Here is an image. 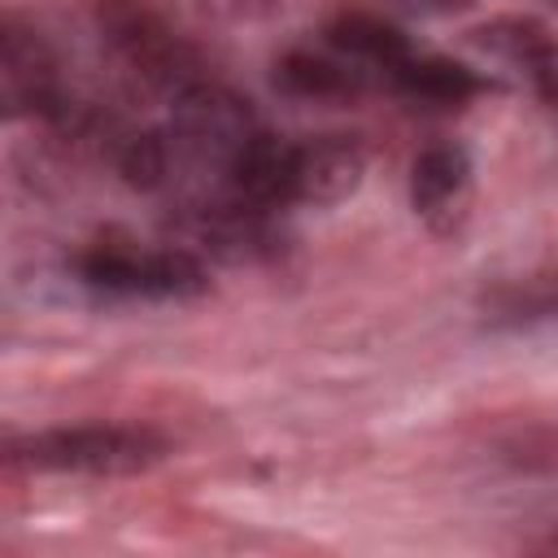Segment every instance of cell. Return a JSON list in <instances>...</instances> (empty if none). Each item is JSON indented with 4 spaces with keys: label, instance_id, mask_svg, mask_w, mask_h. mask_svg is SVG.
Returning a JSON list of instances; mask_svg holds the SVG:
<instances>
[{
    "label": "cell",
    "instance_id": "obj_1",
    "mask_svg": "<svg viewBox=\"0 0 558 558\" xmlns=\"http://www.w3.org/2000/svg\"><path fill=\"white\" fill-rule=\"evenodd\" d=\"M4 458L39 475H140L170 458V440L140 423H78L9 436Z\"/></svg>",
    "mask_w": 558,
    "mask_h": 558
},
{
    "label": "cell",
    "instance_id": "obj_2",
    "mask_svg": "<svg viewBox=\"0 0 558 558\" xmlns=\"http://www.w3.org/2000/svg\"><path fill=\"white\" fill-rule=\"evenodd\" d=\"M96 26L105 44L170 100L205 83L196 48L170 26V17L148 0H96Z\"/></svg>",
    "mask_w": 558,
    "mask_h": 558
},
{
    "label": "cell",
    "instance_id": "obj_3",
    "mask_svg": "<svg viewBox=\"0 0 558 558\" xmlns=\"http://www.w3.org/2000/svg\"><path fill=\"white\" fill-rule=\"evenodd\" d=\"M257 131L262 126H257L248 100L235 96L231 87L205 78V83L187 87L183 96H174L166 140H170V153L179 161H187L192 170L231 179L235 161L257 140Z\"/></svg>",
    "mask_w": 558,
    "mask_h": 558
},
{
    "label": "cell",
    "instance_id": "obj_4",
    "mask_svg": "<svg viewBox=\"0 0 558 558\" xmlns=\"http://www.w3.org/2000/svg\"><path fill=\"white\" fill-rule=\"evenodd\" d=\"M471 153L453 140L427 144L410 166V209L432 235H453L471 209Z\"/></svg>",
    "mask_w": 558,
    "mask_h": 558
},
{
    "label": "cell",
    "instance_id": "obj_5",
    "mask_svg": "<svg viewBox=\"0 0 558 558\" xmlns=\"http://www.w3.org/2000/svg\"><path fill=\"white\" fill-rule=\"evenodd\" d=\"M0 105L4 118H35L57 113V57L44 44L35 26H22L17 17H4L0 31Z\"/></svg>",
    "mask_w": 558,
    "mask_h": 558
},
{
    "label": "cell",
    "instance_id": "obj_6",
    "mask_svg": "<svg viewBox=\"0 0 558 558\" xmlns=\"http://www.w3.org/2000/svg\"><path fill=\"white\" fill-rule=\"evenodd\" d=\"M366 148L353 135H314L292 144V205H340L362 187Z\"/></svg>",
    "mask_w": 558,
    "mask_h": 558
},
{
    "label": "cell",
    "instance_id": "obj_7",
    "mask_svg": "<svg viewBox=\"0 0 558 558\" xmlns=\"http://www.w3.org/2000/svg\"><path fill=\"white\" fill-rule=\"evenodd\" d=\"M471 44H480L484 52H497L501 61L523 70L532 92L541 96V105L558 109V35L545 22L523 17V13H501L484 26H475Z\"/></svg>",
    "mask_w": 558,
    "mask_h": 558
},
{
    "label": "cell",
    "instance_id": "obj_8",
    "mask_svg": "<svg viewBox=\"0 0 558 558\" xmlns=\"http://www.w3.org/2000/svg\"><path fill=\"white\" fill-rule=\"evenodd\" d=\"M227 187H231V196H240L257 209L292 205V144L279 140V135L257 131V140L235 161Z\"/></svg>",
    "mask_w": 558,
    "mask_h": 558
},
{
    "label": "cell",
    "instance_id": "obj_9",
    "mask_svg": "<svg viewBox=\"0 0 558 558\" xmlns=\"http://www.w3.org/2000/svg\"><path fill=\"white\" fill-rule=\"evenodd\" d=\"M327 44L331 48H340L344 57H353V61H366V65H379V70H401L410 57H414V48H410V39L392 26V22H384L379 13H366V9H340L331 22H327Z\"/></svg>",
    "mask_w": 558,
    "mask_h": 558
},
{
    "label": "cell",
    "instance_id": "obj_10",
    "mask_svg": "<svg viewBox=\"0 0 558 558\" xmlns=\"http://www.w3.org/2000/svg\"><path fill=\"white\" fill-rule=\"evenodd\" d=\"M392 78L410 100L436 109H458L484 92V78L453 57H410L401 70H392Z\"/></svg>",
    "mask_w": 558,
    "mask_h": 558
},
{
    "label": "cell",
    "instance_id": "obj_11",
    "mask_svg": "<svg viewBox=\"0 0 558 558\" xmlns=\"http://www.w3.org/2000/svg\"><path fill=\"white\" fill-rule=\"evenodd\" d=\"M275 83L288 92V96H301V100H349L362 92V78L357 70L323 57V52H310V48H292L275 61Z\"/></svg>",
    "mask_w": 558,
    "mask_h": 558
},
{
    "label": "cell",
    "instance_id": "obj_12",
    "mask_svg": "<svg viewBox=\"0 0 558 558\" xmlns=\"http://www.w3.org/2000/svg\"><path fill=\"white\" fill-rule=\"evenodd\" d=\"M209 292V270L187 248H148L140 275V301H196Z\"/></svg>",
    "mask_w": 558,
    "mask_h": 558
},
{
    "label": "cell",
    "instance_id": "obj_13",
    "mask_svg": "<svg viewBox=\"0 0 558 558\" xmlns=\"http://www.w3.org/2000/svg\"><path fill=\"white\" fill-rule=\"evenodd\" d=\"M170 157H174V153H170L166 131H131V135H122L118 148H113V166H118V174H122L131 187H140V192L166 183V174H170Z\"/></svg>",
    "mask_w": 558,
    "mask_h": 558
},
{
    "label": "cell",
    "instance_id": "obj_14",
    "mask_svg": "<svg viewBox=\"0 0 558 558\" xmlns=\"http://www.w3.org/2000/svg\"><path fill=\"white\" fill-rule=\"evenodd\" d=\"M410 9H423V13H453V9H466L471 0H401Z\"/></svg>",
    "mask_w": 558,
    "mask_h": 558
},
{
    "label": "cell",
    "instance_id": "obj_15",
    "mask_svg": "<svg viewBox=\"0 0 558 558\" xmlns=\"http://www.w3.org/2000/svg\"><path fill=\"white\" fill-rule=\"evenodd\" d=\"M545 4H554V9H558V0H545Z\"/></svg>",
    "mask_w": 558,
    "mask_h": 558
}]
</instances>
